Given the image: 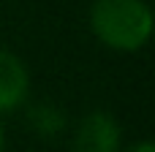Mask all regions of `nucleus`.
<instances>
[{
  "label": "nucleus",
  "mask_w": 155,
  "mask_h": 152,
  "mask_svg": "<svg viewBox=\"0 0 155 152\" xmlns=\"http://www.w3.org/2000/svg\"><path fill=\"white\" fill-rule=\"evenodd\" d=\"M95 38L114 52H139L153 33V11L144 0H95L90 8Z\"/></svg>",
  "instance_id": "nucleus-1"
},
{
  "label": "nucleus",
  "mask_w": 155,
  "mask_h": 152,
  "mask_svg": "<svg viewBox=\"0 0 155 152\" xmlns=\"http://www.w3.org/2000/svg\"><path fill=\"white\" fill-rule=\"evenodd\" d=\"M120 125L106 112H90L74 136V152H120Z\"/></svg>",
  "instance_id": "nucleus-2"
},
{
  "label": "nucleus",
  "mask_w": 155,
  "mask_h": 152,
  "mask_svg": "<svg viewBox=\"0 0 155 152\" xmlns=\"http://www.w3.org/2000/svg\"><path fill=\"white\" fill-rule=\"evenodd\" d=\"M30 90V76L25 63L14 54L0 49V112H14L25 103Z\"/></svg>",
  "instance_id": "nucleus-3"
},
{
  "label": "nucleus",
  "mask_w": 155,
  "mask_h": 152,
  "mask_svg": "<svg viewBox=\"0 0 155 152\" xmlns=\"http://www.w3.org/2000/svg\"><path fill=\"white\" fill-rule=\"evenodd\" d=\"M33 125H35L38 133L52 136V133H57V131L63 128V114H60L54 106H35V112H33Z\"/></svg>",
  "instance_id": "nucleus-4"
},
{
  "label": "nucleus",
  "mask_w": 155,
  "mask_h": 152,
  "mask_svg": "<svg viewBox=\"0 0 155 152\" xmlns=\"http://www.w3.org/2000/svg\"><path fill=\"white\" fill-rule=\"evenodd\" d=\"M128 152H155V147L150 144V141H139V144H134Z\"/></svg>",
  "instance_id": "nucleus-5"
},
{
  "label": "nucleus",
  "mask_w": 155,
  "mask_h": 152,
  "mask_svg": "<svg viewBox=\"0 0 155 152\" xmlns=\"http://www.w3.org/2000/svg\"><path fill=\"white\" fill-rule=\"evenodd\" d=\"M3 144H5V141H3V131H0V152H3Z\"/></svg>",
  "instance_id": "nucleus-6"
}]
</instances>
